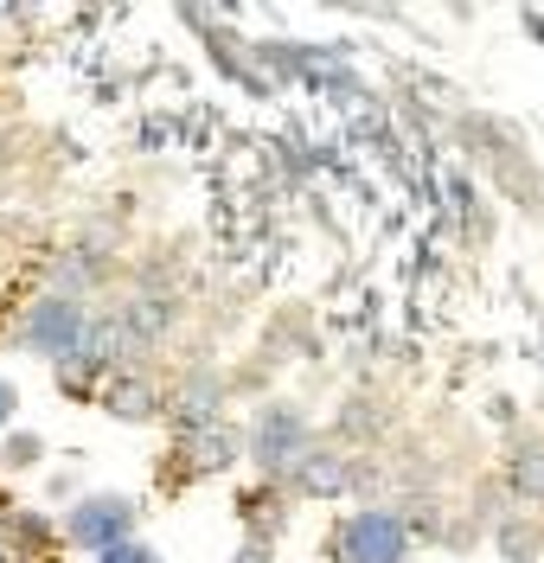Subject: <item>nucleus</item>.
Returning a JSON list of instances; mask_svg holds the SVG:
<instances>
[{"mask_svg": "<svg viewBox=\"0 0 544 563\" xmlns=\"http://www.w3.org/2000/svg\"><path fill=\"white\" fill-rule=\"evenodd\" d=\"M512 487L519 493H532V499H544V442H519L512 449Z\"/></svg>", "mask_w": 544, "mask_h": 563, "instance_id": "0eeeda50", "label": "nucleus"}, {"mask_svg": "<svg viewBox=\"0 0 544 563\" xmlns=\"http://www.w3.org/2000/svg\"><path fill=\"white\" fill-rule=\"evenodd\" d=\"M38 455H45L38 429H13V435H7V449H0V461H7V467H38Z\"/></svg>", "mask_w": 544, "mask_h": 563, "instance_id": "6e6552de", "label": "nucleus"}, {"mask_svg": "<svg viewBox=\"0 0 544 563\" xmlns=\"http://www.w3.org/2000/svg\"><path fill=\"white\" fill-rule=\"evenodd\" d=\"M13 410H20V390L0 378V435H13Z\"/></svg>", "mask_w": 544, "mask_h": 563, "instance_id": "9b49d317", "label": "nucleus"}, {"mask_svg": "<svg viewBox=\"0 0 544 563\" xmlns=\"http://www.w3.org/2000/svg\"><path fill=\"white\" fill-rule=\"evenodd\" d=\"M135 526H142V499H129V493H84L65 512V538L90 558L135 544Z\"/></svg>", "mask_w": 544, "mask_h": 563, "instance_id": "f257e3e1", "label": "nucleus"}, {"mask_svg": "<svg viewBox=\"0 0 544 563\" xmlns=\"http://www.w3.org/2000/svg\"><path fill=\"white\" fill-rule=\"evenodd\" d=\"M0 563H7V558H0Z\"/></svg>", "mask_w": 544, "mask_h": 563, "instance_id": "ddd939ff", "label": "nucleus"}, {"mask_svg": "<svg viewBox=\"0 0 544 563\" xmlns=\"http://www.w3.org/2000/svg\"><path fill=\"white\" fill-rule=\"evenodd\" d=\"M84 333H90V308L71 301V295H38L26 320H20V346L33 358H52V365H65L84 346Z\"/></svg>", "mask_w": 544, "mask_h": 563, "instance_id": "7ed1b4c3", "label": "nucleus"}, {"mask_svg": "<svg viewBox=\"0 0 544 563\" xmlns=\"http://www.w3.org/2000/svg\"><path fill=\"white\" fill-rule=\"evenodd\" d=\"M295 487L314 493V499H333V493L353 487V467H346L340 455H326V449H308V461L295 467Z\"/></svg>", "mask_w": 544, "mask_h": 563, "instance_id": "423d86ee", "label": "nucleus"}, {"mask_svg": "<svg viewBox=\"0 0 544 563\" xmlns=\"http://www.w3.org/2000/svg\"><path fill=\"white\" fill-rule=\"evenodd\" d=\"M231 563H269V544H263V538H251V544H244Z\"/></svg>", "mask_w": 544, "mask_h": 563, "instance_id": "f8f14e48", "label": "nucleus"}, {"mask_svg": "<svg viewBox=\"0 0 544 563\" xmlns=\"http://www.w3.org/2000/svg\"><path fill=\"white\" fill-rule=\"evenodd\" d=\"M333 558L340 563H403L410 558V526L391 506H359L333 531Z\"/></svg>", "mask_w": 544, "mask_h": 563, "instance_id": "f03ea898", "label": "nucleus"}, {"mask_svg": "<svg viewBox=\"0 0 544 563\" xmlns=\"http://www.w3.org/2000/svg\"><path fill=\"white\" fill-rule=\"evenodd\" d=\"M251 461L263 474H282V467H301L308 461V417L289 410V404H269V410H256L251 422Z\"/></svg>", "mask_w": 544, "mask_h": 563, "instance_id": "20e7f679", "label": "nucleus"}, {"mask_svg": "<svg viewBox=\"0 0 544 563\" xmlns=\"http://www.w3.org/2000/svg\"><path fill=\"white\" fill-rule=\"evenodd\" d=\"M103 404H109V417H115V422H147V417H160V390L147 385V378H129V372H115V378H109Z\"/></svg>", "mask_w": 544, "mask_h": 563, "instance_id": "39448f33", "label": "nucleus"}, {"mask_svg": "<svg viewBox=\"0 0 544 563\" xmlns=\"http://www.w3.org/2000/svg\"><path fill=\"white\" fill-rule=\"evenodd\" d=\"M500 551H507V558H532V551H539V531L532 526H507L500 531Z\"/></svg>", "mask_w": 544, "mask_h": 563, "instance_id": "1a4fd4ad", "label": "nucleus"}, {"mask_svg": "<svg viewBox=\"0 0 544 563\" xmlns=\"http://www.w3.org/2000/svg\"><path fill=\"white\" fill-rule=\"evenodd\" d=\"M97 563H160V551H154V544H142V538H135V544H122V551H103V558Z\"/></svg>", "mask_w": 544, "mask_h": 563, "instance_id": "9d476101", "label": "nucleus"}]
</instances>
